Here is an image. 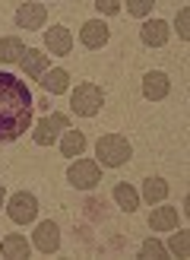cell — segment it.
I'll return each mask as SVG.
<instances>
[{
  "instance_id": "obj_1",
  "label": "cell",
  "mask_w": 190,
  "mask_h": 260,
  "mask_svg": "<svg viewBox=\"0 0 190 260\" xmlns=\"http://www.w3.org/2000/svg\"><path fill=\"white\" fill-rule=\"evenodd\" d=\"M32 127V95L22 80L0 73V143L22 137Z\"/></svg>"
},
{
  "instance_id": "obj_2",
  "label": "cell",
  "mask_w": 190,
  "mask_h": 260,
  "mask_svg": "<svg viewBox=\"0 0 190 260\" xmlns=\"http://www.w3.org/2000/svg\"><path fill=\"white\" fill-rule=\"evenodd\" d=\"M95 155H98L101 165L118 168V165H124L127 159H130V143H127L124 137H118V134L98 137V143H95Z\"/></svg>"
},
{
  "instance_id": "obj_3",
  "label": "cell",
  "mask_w": 190,
  "mask_h": 260,
  "mask_svg": "<svg viewBox=\"0 0 190 260\" xmlns=\"http://www.w3.org/2000/svg\"><path fill=\"white\" fill-rule=\"evenodd\" d=\"M101 102H105V95H101V89L95 83H80L70 95V108L80 114V118H95Z\"/></svg>"
},
{
  "instance_id": "obj_4",
  "label": "cell",
  "mask_w": 190,
  "mask_h": 260,
  "mask_svg": "<svg viewBox=\"0 0 190 260\" xmlns=\"http://www.w3.org/2000/svg\"><path fill=\"white\" fill-rule=\"evenodd\" d=\"M67 178H70V184H73L76 190H92V187L98 184V181H101L98 162H89V159H76V162L70 165Z\"/></svg>"
},
{
  "instance_id": "obj_5",
  "label": "cell",
  "mask_w": 190,
  "mask_h": 260,
  "mask_svg": "<svg viewBox=\"0 0 190 260\" xmlns=\"http://www.w3.org/2000/svg\"><path fill=\"white\" fill-rule=\"evenodd\" d=\"M67 127H70L67 114H45V118L35 124L32 137H35L38 146H51V143H54V140L60 137V130H67Z\"/></svg>"
},
{
  "instance_id": "obj_6",
  "label": "cell",
  "mask_w": 190,
  "mask_h": 260,
  "mask_svg": "<svg viewBox=\"0 0 190 260\" xmlns=\"http://www.w3.org/2000/svg\"><path fill=\"white\" fill-rule=\"evenodd\" d=\"M7 213H10V219H13V222L25 225V222H32V219L38 216V200L32 197V193L19 190V193H13V197H10Z\"/></svg>"
},
{
  "instance_id": "obj_7",
  "label": "cell",
  "mask_w": 190,
  "mask_h": 260,
  "mask_svg": "<svg viewBox=\"0 0 190 260\" xmlns=\"http://www.w3.org/2000/svg\"><path fill=\"white\" fill-rule=\"evenodd\" d=\"M168 92H171V80H168L162 70H149V73L143 76V95H146L149 102H159V99H165Z\"/></svg>"
},
{
  "instance_id": "obj_8",
  "label": "cell",
  "mask_w": 190,
  "mask_h": 260,
  "mask_svg": "<svg viewBox=\"0 0 190 260\" xmlns=\"http://www.w3.org/2000/svg\"><path fill=\"white\" fill-rule=\"evenodd\" d=\"M35 248L42 251V254H54L60 248V229L51 222V219L35 229Z\"/></svg>"
},
{
  "instance_id": "obj_9",
  "label": "cell",
  "mask_w": 190,
  "mask_h": 260,
  "mask_svg": "<svg viewBox=\"0 0 190 260\" xmlns=\"http://www.w3.org/2000/svg\"><path fill=\"white\" fill-rule=\"evenodd\" d=\"M45 19H48V7L45 4H22L16 10V22L22 29H42Z\"/></svg>"
},
{
  "instance_id": "obj_10",
  "label": "cell",
  "mask_w": 190,
  "mask_h": 260,
  "mask_svg": "<svg viewBox=\"0 0 190 260\" xmlns=\"http://www.w3.org/2000/svg\"><path fill=\"white\" fill-rule=\"evenodd\" d=\"M80 42H83L86 48H101V45L108 42V25L101 22V19H89V22H83Z\"/></svg>"
},
{
  "instance_id": "obj_11",
  "label": "cell",
  "mask_w": 190,
  "mask_h": 260,
  "mask_svg": "<svg viewBox=\"0 0 190 260\" xmlns=\"http://www.w3.org/2000/svg\"><path fill=\"white\" fill-rule=\"evenodd\" d=\"M45 45H48L51 54H70L73 35H70V29H63V25H54V29L45 32Z\"/></svg>"
},
{
  "instance_id": "obj_12",
  "label": "cell",
  "mask_w": 190,
  "mask_h": 260,
  "mask_svg": "<svg viewBox=\"0 0 190 260\" xmlns=\"http://www.w3.org/2000/svg\"><path fill=\"white\" fill-rule=\"evenodd\" d=\"M139 38H143V45H152V48L165 45V42H168V22H165V19L146 22L143 29H139Z\"/></svg>"
},
{
  "instance_id": "obj_13",
  "label": "cell",
  "mask_w": 190,
  "mask_h": 260,
  "mask_svg": "<svg viewBox=\"0 0 190 260\" xmlns=\"http://www.w3.org/2000/svg\"><path fill=\"white\" fill-rule=\"evenodd\" d=\"M149 225H152V232H171V229H177V210H174V206H159V210H152Z\"/></svg>"
},
{
  "instance_id": "obj_14",
  "label": "cell",
  "mask_w": 190,
  "mask_h": 260,
  "mask_svg": "<svg viewBox=\"0 0 190 260\" xmlns=\"http://www.w3.org/2000/svg\"><path fill=\"white\" fill-rule=\"evenodd\" d=\"M22 57H25V45H22V38H16V35L0 38V60H4V63H19Z\"/></svg>"
},
{
  "instance_id": "obj_15",
  "label": "cell",
  "mask_w": 190,
  "mask_h": 260,
  "mask_svg": "<svg viewBox=\"0 0 190 260\" xmlns=\"http://www.w3.org/2000/svg\"><path fill=\"white\" fill-rule=\"evenodd\" d=\"M19 63L25 67V73H29L32 80H38V76H45V70H48V54H42L38 48H29Z\"/></svg>"
},
{
  "instance_id": "obj_16",
  "label": "cell",
  "mask_w": 190,
  "mask_h": 260,
  "mask_svg": "<svg viewBox=\"0 0 190 260\" xmlns=\"http://www.w3.org/2000/svg\"><path fill=\"white\" fill-rule=\"evenodd\" d=\"M42 86H45V92L60 95V92H67V89H70V73L57 67V70H51V73L42 76Z\"/></svg>"
},
{
  "instance_id": "obj_17",
  "label": "cell",
  "mask_w": 190,
  "mask_h": 260,
  "mask_svg": "<svg viewBox=\"0 0 190 260\" xmlns=\"http://www.w3.org/2000/svg\"><path fill=\"white\" fill-rule=\"evenodd\" d=\"M114 200H118V206H121L124 213H133L136 206H139V193L130 184H118V187H114Z\"/></svg>"
},
{
  "instance_id": "obj_18",
  "label": "cell",
  "mask_w": 190,
  "mask_h": 260,
  "mask_svg": "<svg viewBox=\"0 0 190 260\" xmlns=\"http://www.w3.org/2000/svg\"><path fill=\"white\" fill-rule=\"evenodd\" d=\"M0 251H4V257H29V241L22 235H7L0 241Z\"/></svg>"
},
{
  "instance_id": "obj_19",
  "label": "cell",
  "mask_w": 190,
  "mask_h": 260,
  "mask_svg": "<svg viewBox=\"0 0 190 260\" xmlns=\"http://www.w3.org/2000/svg\"><path fill=\"white\" fill-rule=\"evenodd\" d=\"M83 149H86L83 130H67V137L60 140V152L63 155H83Z\"/></svg>"
},
{
  "instance_id": "obj_20",
  "label": "cell",
  "mask_w": 190,
  "mask_h": 260,
  "mask_svg": "<svg viewBox=\"0 0 190 260\" xmlns=\"http://www.w3.org/2000/svg\"><path fill=\"white\" fill-rule=\"evenodd\" d=\"M143 197L149 203H162L165 197H168V181H162V178H149L146 184H143Z\"/></svg>"
},
{
  "instance_id": "obj_21",
  "label": "cell",
  "mask_w": 190,
  "mask_h": 260,
  "mask_svg": "<svg viewBox=\"0 0 190 260\" xmlns=\"http://www.w3.org/2000/svg\"><path fill=\"white\" fill-rule=\"evenodd\" d=\"M139 254H143V257H149V260H162L165 254H168V248H165L162 241L149 238V241H143V248H139Z\"/></svg>"
},
{
  "instance_id": "obj_22",
  "label": "cell",
  "mask_w": 190,
  "mask_h": 260,
  "mask_svg": "<svg viewBox=\"0 0 190 260\" xmlns=\"http://www.w3.org/2000/svg\"><path fill=\"white\" fill-rule=\"evenodd\" d=\"M168 248H171L177 257H187V254H190V235H187V232H177V235L171 238Z\"/></svg>"
},
{
  "instance_id": "obj_23",
  "label": "cell",
  "mask_w": 190,
  "mask_h": 260,
  "mask_svg": "<svg viewBox=\"0 0 190 260\" xmlns=\"http://www.w3.org/2000/svg\"><path fill=\"white\" fill-rule=\"evenodd\" d=\"M152 0H127V13H133V16H146V13H152Z\"/></svg>"
},
{
  "instance_id": "obj_24",
  "label": "cell",
  "mask_w": 190,
  "mask_h": 260,
  "mask_svg": "<svg viewBox=\"0 0 190 260\" xmlns=\"http://www.w3.org/2000/svg\"><path fill=\"white\" fill-rule=\"evenodd\" d=\"M177 35L184 38H190V7H181V13H177Z\"/></svg>"
},
{
  "instance_id": "obj_25",
  "label": "cell",
  "mask_w": 190,
  "mask_h": 260,
  "mask_svg": "<svg viewBox=\"0 0 190 260\" xmlns=\"http://www.w3.org/2000/svg\"><path fill=\"white\" fill-rule=\"evenodd\" d=\"M98 13H108V16H114V13H121V0H98Z\"/></svg>"
},
{
  "instance_id": "obj_26",
  "label": "cell",
  "mask_w": 190,
  "mask_h": 260,
  "mask_svg": "<svg viewBox=\"0 0 190 260\" xmlns=\"http://www.w3.org/2000/svg\"><path fill=\"white\" fill-rule=\"evenodd\" d=\"M4 200H7V193H4V187H0V206H4Z\"/></svg>"
}]
</instances>
